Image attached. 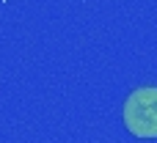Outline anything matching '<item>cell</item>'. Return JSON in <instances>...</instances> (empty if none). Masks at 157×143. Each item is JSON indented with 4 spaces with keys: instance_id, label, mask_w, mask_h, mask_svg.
<instances>
[{
    "instance_id": "6da1fadb",
    "label": "cell",
    "mask_w": 157,
    "mask_h": 143,
    "mask_svg": "<svg viewBox=\"0 0 157 143\" xmlns=\"http://www.w3.org/2000/svg\"><path fill=\"white\" fill-rule=\"evenodd\" d=\"M124 124L138 138H157V88H138L127 96Z\"/></svg>"
}]
</instances>
